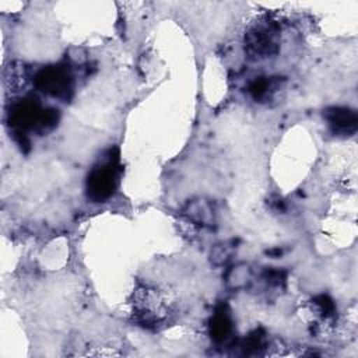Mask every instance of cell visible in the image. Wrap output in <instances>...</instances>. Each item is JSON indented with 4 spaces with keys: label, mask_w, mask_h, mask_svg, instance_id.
<instances>
[{
    "label": "cell",
    "mask_w": 358,
    "mask_h": 358,
    "mask_svg": "<svg viewBox=\"0 0 358 358\" xmlns=\"http://www.w3.org/2000/svg\"><path fill=\"white\" fill-rule=\"evenodd\" d=\"M171 315V305L166 295L152 287H138L133 295V317L147 329L164 326Z\"/></svg>",
    "instance_id": "1"
},
{
    "label": "cell",
    "mask_w": 358,
    "mask_h": 358,
    "mask_svg": "<svg viewBox=\"0 0 358 358\" xmlns=\"http://www.w3.org/2000/svg\"><path fill=\"white\" fill-rule=\"evenodd\" d=\"M119 154L117 150H109L105 159L95 165L87 178V196L95 203L110 199L117 187L119 176Z\"/></svg>",
    "instance_id": "2"
},
{
    "label": "cell",
    "mask_w": 358,
    "mask_h": 358,
    "mask_svg": "<svg viewBox=\"0 0 358 358\" xmlns=\"http://www.w3.org/2000/svg\"><path fill=\"white\" fill-rule=\"evenodd\" d=\"M278 27L271 20H262L253 24L245 34L246 52L256 57L264 59L278 50Z\"/></svg>",
    "instance_id": "3"
},
{
    "label": "cell",
    "mask_w": 358,
    "mask_h": 358,
    "mask_svg": "<svg viewBox=\"0 0 358 358\" xmlns=\"http://www.w3.org/2000/svg\"><path fill=\"white\" fill-rule=\"evenodd\" d=\"M34 83L39 91L59 99H69L73 88V74L67 64L46 66L41 69Z\"/></svg>",
    "instance_id": "4"
},
{
    "label": "cell",
    "mask_w": 358,
    "mask_h": 358,
    "mask_svg": "<svg viewBox=\"0 0 358 358\" xmlns=\"http://www.w3.org/2000/svg\"><path fill=\"white\" fill-rule=\"evenodd\" d=\"M324 119L327 120L330 129L334 134L351 136L357 130L358 117L357 112L345 106H333L324 110Z\"/></svg>",
    "instance_id": "5"
},
{
    "label": "cell",
    "mask_w": 358,
    "mask_h": 358,
    "mask_svg": "<svg viewBox=\"0 0 358 358\" xmlns=\"http://www.w3.org/2000/svg\"><path fill=\"white\" fill-rule=\"evenodd\" d=\"M232 330H234V326H232L231 313L227 305H220L213 313L210 320L211 338L218 344L227 343L232 334Z\"/></svg>",
    "instance_id": "6"
},
{
    "label": "cell",
    "mask_w": 358,
    "mask_h": 358,
    "mask_svg": "<svg viewBox=\"0 0 358 358\" xmlns=\"http://www.w3.org/2000/svg\"><path fill=\"white\" fill-rule=\"evenodd\" d=\"M281 77H256L248 90L256 102H266L281 88Z\"/></svg>",
    "instance_id": "7"
},
{
    "label": "cell",
    "mask_w": 358,
    "mask_h": 358,
    "mask_svg": "<svg viewBox=\"0 0 358 358\" xmlns=\"http://www.w3.org/2000/svg\"><path fill=\"white\" fill-rule=\"evenodd\" d=\"M185 215L193 224L206 225L213 220V210L208 203L199 200L187 204V207L185 208Z\"/></svg>",
    "instance_id": "8"
},
{
    "label": "cell",
    "mask_w": 358,
    "mask_h": 358,
    "mask_svg": "<svg viewBox=\"0 0 358 358\" xmlns=\"http://www.w3.org/2000/svg\"><path fill=\"white\" fill-rule=\"evenodd\" d=\"M234 250H235L234 242H222V243H218V245H215L214 249L211 250V255H210L211 262H213L214 264H224V263H227V262L231 259Z\"/></svg>",
    "instance_id": "9"
},
{
    "label": "cell",
    "mask_w": 358,
    "mask_h": 358,
    "mask_svg": "<svg viewBox=\"0 0 358 358\" xmlns=\"http://www.w3.org/2000/svg\"><path fill=\"white\" fill-rule=\"evenodd\" d=\"M264 280L267 281V284L270 285H274V287H280L284 284L285 281V274L280 270H267L264 273Z\"/></svg>",
    "instance_id": "10"
}]
</instances>
